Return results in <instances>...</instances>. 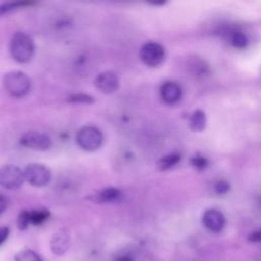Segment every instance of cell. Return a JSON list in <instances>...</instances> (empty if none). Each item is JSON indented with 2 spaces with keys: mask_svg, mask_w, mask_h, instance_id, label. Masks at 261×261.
Instances as JSON below:
<instances>
[{
  "mask_svg": "<svg viewBox=\"0 0 261 261\" xmlns=\"http://www.w3.org/2000/svg\"><path fill=\"white\" fill-rule=\"evenodd\" d=\"M9 53L11 57L19 63L29 62L35 53L33 39L24 32L14 33L9 43Z\"/></svg>",
  "mask_w": 261,
  "mask_h": 261,
  "instance_id": "obj_1",
  "label": "cell"
},
{
  "mask_svg": "<svg viewBox=\"0 0 261 261\" xmlns=\"http://www.w3.org/2000/svg\"><path fill=\"white\" fill-rule=\"evenodd\" d=\"M3 87L11 97L22 98L31 90V80L23 71L11 70L4 74Z\"/></svg>",
  "mask_w": 261,
  "mask_h": 261,
  "instance_id": "obj_2",
  "label": "cell"
},
{
  "mask_svg": "<svg viewBox=\"0 0 261 261\" xmlns=\"http://www.w3.org/2000/svg\"><path fill=\"white\" fill-rule=\"evenodd\" d=\"M103 143L102 132L94 125H86L79 129L76 134V144L85 151L98 150Z\"/></svg>",
  "mask_w": 261,
  "mask_h": 261,
  "instance_id": "obj_3",
  "label": "cell"
},
{
  "mask_svg": "<svg viewBox=\"0 0 261 261\" xmlns=\"http://www.w3.org/2000/svg\"><path fill=\"white\" fill-rule=\"evenodd\" d=\"M24 179L33 187L41 188L47 186L52 177L49 167L41 163H31L23 170Z\"/></svg>",
  "mask_w": 261,
  "mask_h": 261,
  "instance_id": "obj_4",
  "label": "cell"
},
{
  "mask_svg": "<svg viewBox=\"0 0 261 261\" xmlns=\"http://www.w3.org/2000/svg\"><path fill=\"white\" fill-rule=\"evenodd\" d=\"M23 171L16 165L6 164L0 167V187L6 190H16L24 181Z\"/></svg>",
  "mask_w": 261,
  "mask_h": 261,
  "instance_id": "obj_5",
  "label": "cell"
},
{
  "mask_svg": "<svg viewBox=\"0 0 261 261\" xmlns=\"http://www.w3.org/2000/svg\"><path fill=\"white\" fill-rule=\"evenodd\" d=\"M165 57L164 48L156 42L145 43L140 49V58L148 66L156 67L160 65Z\"/></svg>",
  "mask_w": 261,
  "mask_h": 261,
  "instance_id": "obj_6",
  "label": "cell"
},
{
  "mask_svg": "<svg viewBox=\"0 0 261 261\" xmlns=\"http://www.w3.org/2000/svg\"><path fill=\"white\" fill-rule=\"evenodd\" d=\"M19 142L23 147L34 151H46L50 149L52 145V141L49 136L36 130L25 132L20 137Z\"/></svg>",
  "mask_w": 261,
  "mask_h": 261,
  "instance_id": "obj_7",
  "label": "cell"
},
{
  "mask_svg": "<svg viewBox=\"0 0 261 261\" xmlns=\"http://www.w3.org/2000/svg\"><path fill=\"white\" fill-rule=\"evenodd\" d=\"M95 87L104 94H112L119 88L118 75L112 70H105L100 72L94 80Z\"/></svg>",
  "mask_w": 261,
  "mask_h": 261,
  "instance_id": "obj_8",
  "label": "cell"
},
{
  "mask_svg": "<svg viewBox=\"0 0 261 261\" xmlns=\"http://www.w3.org/2000/svg\"><path fill=\"white\" fill-rule=\"evenodd\" d=\"M70 246V233L66 228H59L56 230L50 241V248L53 254L63 255Z\"/></svg>",
  "mask_w": 261,
  "mask_h": 261,
  "instance_id": "obj_9",
  "label": "cell"
},
{
  "mask_svg": "<svg viewBox=\"0 0 261 261\" xmlns=\"http://www.w3.org/2000/svg\"><path fill=\"white\" fill-rule=\"evenodd\" d=\"M203 224L212 232H219L225 225L223 214L217 209H208L203 214Z\"/></svg>",
  "mask_w": 261,
  "mask_h": 261,
  "instance_id": "obj_10",
  "label": "cell"
},
{
  "mask_svg": "<svg viewBox=\"0 0 261 261\" xmlns=\"http://www.w3.org/2000/svg\"><path fill=\"white\" fill-rule=\"evenodd\" d=\"M160 98L166 104H174L181 98V88L175 82H165L159 90Z\"/></svg>",
  "mask_w": 261,
  "mask_h": 261,
  "instance_id": "obj_11",
  "label": "cell"
},
{
  "mask_svg": "<svg viewBox=\"0 0 261 261\" xmlns=\"http://www.w3.org/2000/svg\"><path fill=\"white\" fill-rule=\"evenodd\" d=\"M122 197L121 191L114 187H107L96 193L92 200L96 203H113L120 200Z\"/></svg>",
  "mask_w": 261,
  "mask_h": 261,
  "instance_id": "obj_12",
  "label": "cell"
},
{
  "mask_svg": "<svg viewBox=\"0 0 261 261\" xmlns=\"http://www.w3.org/2000/svg\"><path fill=\"white\" fill-rule=\"evenodd\" d=\"M180 154L179 153H170L162 158H160L157 162V167L161 171H165L176 165L180 161Z\"/></svg>",
  "mask_w": 261,
  "mask_h": 261,
  "instance_id": "obj_13",
  "label": "cell"
},
{
  "mask_svg": "<svg viewBox=\"0 0 261 261\" xmlns=\"http://www.w3.org/2000/svg\"><path fill=\"white\" fill-rule=\"evenodd\" d=\"M190 126L193 130L201 132L206 126V116L201 110H196L192 113L190 117Z\"/></svg>",
  "mask_w": 261,
  "mask_h": 261,
  "instance_id": "obj_14",
  "label": "cell"
},
{
  "mask_svg": "<svg viewBox=\"0 0 261 261\" xmlns=\"http://www.w3.org/2000/svg\"><path fill=\"white\" fill-rule=\"evenodd\" d=\"M50 216L47 209H35L30 211V222L33 225H40L44 223Z\"/></svg>",
  "mask_w": 261,
  "mask_h": 261,
  "instance_id": "obj_15",
  "label": "cell"
},
{
  "mask_svg": "<svg viewBox=\"0 0 261 261\" xmlns=\"http://www.w3.org/2000/svg\"><path fill=\"white\" fill-rule=\"evenodd\" d=\"M27 5H30V2L28 1H10V2H4L0 4V16H3L11 11H14L16 9L22 8Z\"/></svg>",
  "mask_w": 261,
  "mask_h": 261,
  "instance_id": "obj_16",
  "label": "cell"
},
{
  "mask_svg": "<svg viewBox=\"0 0 261 261\" xmlns=\"http://www.w3.org/2000/svg\"><path fill=\"white\" fill-rule=\"evenodd\" d=\"M14 261H42V259L33 250L22 249L14 255Z\"/></svg>",
  "mask_w": 261,
  "mask_h": 261,
  "instance_id": "obj_17",
  "label": "cell"
},
{
  "mask_svg": "<svg viewBox=\"0 0 261 261\" xmlns=\"http://www.w3.org/2000/svg\"><path fill=\"white\" fill-rule=\"evenodd\" d=\"M230 42H231V44H232L236 48L243 49V48H246L247 45H248V38H247V36H246L244 33H242V32H234V33L231 35Z\"/></svg>",
  "mask_w": 261,
  "mask_h": 261,
  "instance_id": "obj_18",
  "label": "cell"
},
{
  "mask_svg": "<svg viewBox=\"0 0 261 261\" xmlns=\"http://www.w3.org/2000/svg\"><path fill=\"white\" fill-rule=\"evenodd\" d=\"M68 101L71 103H82V104H93L95 102V99L84 93H79V94H72L68 96Z\"/></svg>",
  "mask_w": 261,
  "mask_h": 261,
  "instance_id": "obj_19",
  "label": "cell"
},
{
  "mask_svg": "<svg viewBox=\"0 0 261 261\" xmlns=\"http://www.w3.org/2000/svg\"><path fill=\"white\" fill-rule=\"evenodd\" d=\"M29 224H31L30 222V211H27V210H23L21 211L19 214H18V217H17V227L21 230L25 229Z\"/></svg>",
  "mask_w": 261,
  "mask_h": 261,
  "instance_id": "obj_20",
  "label": "cell"
},
{
  "mask_svg": "<svg viewBox=\"0 0 261 261\" xmlns=\"http://www.w3.org/2000/svg\"><path fill=\"white\" fill-rule=\"evenodd\" d=\"M191 163L193 166H195L197 169H205L206 166L208 165V161L205 157L203 156H199V155H196L194 156L192 159H191Z\"/></svg>",
  "mask_w": 261,
  "mask_h": 261,
  "instance_id": "obj_21",
  "label": "cell"
},
{
  "mask_svg": "<svg viewBox=\"0 0 261 261\" xmlns=\"http://www.w3.org/2000/svg\"><path fill=\"white\" fill-rule=\"evenodd\" d=\"M229 190V184L225 180H219L215 185V191L217 194H225Z\"/></svg>",
  "mask_w": 261,
  "mask_h": 261,
  "instance_id": "obj_22",
  "label": "cell"
},
{
  "mask_svg": "<svg viewBox=\"0 0 261 261\" xmlns=\"http://www.w3.org/2000/svg\"><path fill=\"white\" fill-rule=\"evenodd\" d=\"M248 240L252 243H260L261 242V229H257L251 232L248 236Z\"/></svg>",
  "mask_w": 261,
  "mask_h": 261,
  "instance_id": "obj_23",
  "label": "cell"
},
{
  "mask_svg": "<svg viewBox=\"0 0 261 261\" xmlns=\"http://www.w3.org/2000/svg\"><path fill=\"white\" fill-rule=\"evenodd\" d=\"M9 234V228L7 226H0V245L5 242Z\"/></svg>",
  "mask_w": 261,
  "mask_h": 261,
  "instance_id": "obj_24",
  "label": "cell"
},
{
  "mask_svg": "<svg viewBox=\"0 0 261 261\" xmlns=\"http://www.w3.org/2000/svg\"><path fill=\"white\" fill-rule=\"evenodd\" d=\"M6 207H7V200L2 194H0V214L5 211Z\"/></svg>",
  "mask_w": 261,
  "mask_h": 261,
  "instance_id": "obj_25",
  "label": "cell"
},
{
  "mask_svg": "<svg viewBox=\"0 0 261 261\" xmlns=\"http://www.w3.org/2000/svg\"><path fill=\"white\" fill-rule=\"evenodd\" d=\"M115 261H134L133 257L128 254H123V255H120L116 258Z\"/></svg>",
  "mask_w": 261,
  "mask_h": 261,
  "instance_id": "obj_26",
  "label": "cell"
}]
</instances>
